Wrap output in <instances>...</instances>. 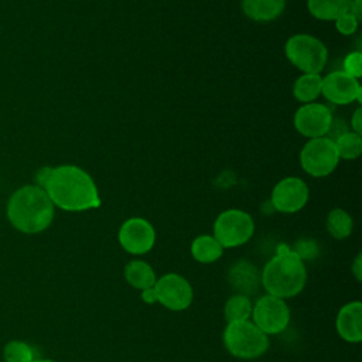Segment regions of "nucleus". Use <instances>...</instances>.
<instances>
[{"instance_id": "nucleus-1", "label": "nucleus", "mask_w": 362, "mask_h": 362, "mask_svg": "<svg viewBox=\"0 0 362 362\" xmlns=\"http://www.w3.org/2000/svg\"><path fill=\"white\" fill-rule=\"evenodd\" d=\"M37 185L45 189L54 206L64 211L79 212L99 208L102 204L92 177L72 164L41 168Z\"/></svg>"}, {"instance_id": "nucleus-2", "label": "nucleus", "mask_w": 362, "mask_h": 362, "mask_svg": "<svg viewBox=\"0 0 362 362\" xmlns=\"http://www.w3.org/2000/svg\"><path fill=\"white\" fill-rule=\"evenodd\" d=\"M262 286L267 294L291 298L300 294L307 283L304 260L287 245H280L276 255L260 272Z\"/></svg>"}, {"instance_id": "nucleus-3", "label": "nucleus", "mask_w": 362, "mask_h": 362, "mask_svg": "<svg viewBox=\"0 0 362 362\" xmlns=\"http://www.w3.org/2000/svg\"><path fill=\"white\" fill-rule=\"evenodd\" d=\"M7 218L23 233H40L54 219V204L44 188L24 185L11 194L7 204Z\"/></svg>"}, {"instance_id": "nucleus-4", "label": "nucleus", "mask_w": 362, "mask_h": 362, "mask_svg": "<svg viewBox=\"0 0 362 362\" xmlns=\"http://www.w3.org/2000/svg\"><path fill=\"white\" fill-rule=\"evenodd\" d=\"M222 341L226 351L239 359H256L266 354L270 345L269 335L250 320L226 324Z\"/></svg>"}, {"instance_id": "nucleus-5", "label": "nucleus", "mask_w": 362, "mask_h": 362, "mask_svg": "<svg viewBox=\"0 0 362 362\" xmlns=\"http://www.w3.org/2000/svg\"><path fill=\"white\" fill-rule=\"evenodd\" d=\"M288 61L304 74H320L328 59L325 45L310 34L291 35L284 47Z\"/></svg>"}, {"instance_id": "nucleus-6", "label": "nucleus", "mask_w": 362, "mask_h": 362, "mask_svg": "<svg viewBox=\"0 0 362 362\" xmlns=\"http://www.w3.org/2000/svg\"><path fill=\"white\" fill-rule=\"evenodd\" d=\"M255 232L253 218L242 209H226L214 222V238L223 249L245 245Z\"/></svg>"}, {"instance_id": "nucleus-7", "label": "nucleus", "mask_w": 362, "mask_h": 362, "mask_svg": "<svg viewBox=\"0 0 362 362\" xmlns=\"http://www.w3.org/2000/svg\"><path fill=\"white\" fill-rule=\"evenodd\" d=\"M303 170L311 177L329 175L339 163L334 140L328 137L310 139L300 153Z\"/></svg>"}, {"instance_id": "nucleus-8", "label": "nucleus", "mask_w": 362, "mask_h": 362, "mask_svg": "<svg viewBox=\"0 0 362 362\" xmlns=\"http://www.w3.org/2000/svg\"><path fill=\"white\" fill-rule=\"evenodd\" d=\"M253 324L266 335L283 332L290 322V308L286 300L272 294L260 296L252 307Z\"/></svg>"}, {"instance_id": "nucleus-9", "label": "nucleus", "mask_w": 362, "mask_h": 362, "mask_svg": "<svg viewBox=\"0 0 362 362\" xmlns=\"http://www.w3.org/2000/svg\"><path fill=\"white\" fill-rule=\"evenodd\" d=\"M156 300L171 311L187 310L194 300V290L189 281L178 273H165L153 286Z\"/></svg>"}, {"instance_id": "nucleus-10", "label": "nucleus", "mask_w": 362, "mask_h": 362, "mask_svg": "<svg viewBox=\"0 0 362 362\" xmlns=\"http://www.w3.org/2000/svg\"><path fill=\"white\" fill-rule=\"evenodd\" d=\"M119 243L130 255L148 253L156 243V230L153 225L140 216L129 218L119 229Z\"/></svg>"}, {"instance_id": "nucleus-11", "label": "nucleus", "mask_w": 362, "mask_h": 362, "mask_svg": "<svg viewBox=\"0 0 362 362\" xmlns=\"http://www.w3.org/2000/svg\"><path fill=\"white\" fill-rule=\"evenodd\" d=\"M308 195V187L301 178L286 177L274 185L272 191V204L279 212L294 214L305 206Z\"/></svg>"}, {"instance_id": "nucleus-12", "label": "nucleus", "mask_w": 362, "mask_h": 362, "mask_svg": "<svg viewBox=\"0 0 362 362\" xmlns=\"http://www.w3.org/2000/svg\"><path fill=\"white\" fill-rule=\"evenodd\" d=\"M331 110L321 103H305L298 107L294 115L296 130L308 139L324 137V134L331 129Z\"/></svg>"}, {"instance_id": "nucleus-13", "label": "nucleus", "mask_w": 362, "mask_h": 362, "mask_svg": "<svg viewBox=\"0 0 362 362\" xmlns=\"http://www.w3.org/2000/svg\"><path fill=\"white\" fill-rule=\"evenodd\" d=\"M321 93L334 105H348L354 100L361 102L362 89L358 79L344 71H335L322 78Z\"/></svg>"}, {"instance_id": "nucleus-14", "label": "nucleus", "mask_w": 362, "mask_h": 362, "mask_svg": "<svg viewBox=\"0 0 362 362\" xmlns=\"http://www.w3.org/2000/svg\"><path fill=\"white\" fill-rule=\"evenodd\" d=\"M337 334L349 344L362 341V303L359 300L344 304L335 318Z\"/></svg>"}, {"instance_id": "nucleus-15", "label": "nucleus", "mask_w": 362, "mask_h": 362, "mask_svg": "<svg viewBox=\"0 0 362 362\" xmlns=\"http://www.w3.org/2000/svg\"><path fill=\"white\" fill-rule=\"evenodd\" d=\"M228 283L236 291V294L252 296L257 293L262 286L260 270L245 259L235 262L228 270Z\"/></svg>"}, {"instance_id": "nucleus-16", "label": "nucleus", "mask_w": 362, "mask_h": 362, "mask_svg": "<svg viewBox=\"0 0 362 362\" xmlns=\"http://www.w3.org/2000/svg\"><path fill=\"white\" fill-rule=\"evenodd\" d=\"M286 0H242L243 13L260 23L276 20L284 10Z\"/></svg>"}, {"instance_id": "nucleus-17", "label": "nucleus", "mask_w": 362, "mask_h": 362, "mask_svg": "<svg viewBox=\"0 0 362 362\" xmlns=\"http://www.w3.org/2000/svg\"><path fill=\"white\" fill-rule=\"evenodd\" d=\"M124 279L126 281L137 290H146L154 286L157 276L156 272L153 270V267L144 262V260H130L126 266H124Z\"/></svg>"}, {"instance_id": "nucleus-18", "label": "nucleus", "mask_w": 362, "mask_h": 362, "mask_svg": "<svg viewBox=\"0 0 362 362\" xmlns=\"http://www.w3.org/2000/svg\"><path fill=\"white\" fill-rule=\"evenodd\" d=\"M192 257L202 264H209L221 259L223 247L212 235H199L191 243Z\"/></svg>"}, {"instance_id": "nucleus-19", "label": "nucleus", "mask_w": 362, "mask_h": 362, "mask_svg": "<svg viewBox=\"0 0 362 362\" xmlns=\"http://www.w3.org/2000/svg\"><path fill=\"white\" fill-rule=\"evenodd\" d=\"M322 78L320 74H303L293 85V95L298 102L311 103L321 93Z\"/></svg>"}, {"instance_id": "nucleus-20", "label": "nucleus", "mask_w": 362, "mask_h": 362, "mask_svg": "<svg viewBox=\"0 0 362 362\" xmlns=\"http://www.w3.org/2000/svg\"><path fill=\"white\" fill-rule=\"evenodd\" d=\"M308 11L318 20L335 21L348 11L349 0H308Z\"/></svg>"}, {"instance_id": "nucleus-21", "label": "nucleus", "mask_w": 362, "mask_h": 362, "mask_svg": "<svg viewBox=\"0 0 362 362\" xmlns=\"http://www.w3.org/2000/svg\"><path fill=\"white\" fill-rule=\"evenodd\" d=\"M252 300L243 294L230 296L223 307V317L226 324L249 320L252 315Z\"/></svg>"}, {"instance_id": "nucleus-22", "label": "nucleus", "mask_w": 362, "mask_h": 362, "mask_svg": "<svg viewBox=\"0 0 362 362\" xmlns=\"http://www.w3.org/2000/svg\"><path fill=\"white\" fill-rule=\"evenodd\" d=\"M354 229V221L352 216L341 208H334L329 211L328 216H327V230L328 233L338 239H346Z\"/></svg>"}, {"instance_id": "nucleus-23", "label": "nucleus", "mask_w": 362, "mask_h": 362, "mask_svg": "<svg viewBox=\"0 0 362 362\" xmlns=\"http://www.w3.org/2000/svg\"><path fill=\"white\" fill-rule=\"evenodd\" d=\"M338 157L345 160H354L362 153V137L355 132H345L334 140Z\"/></svg>"}, {"instance_id": "nucleus-24", "label": "nucleus", "mask_w": 362, "mask_h": 362, "mask_svg": "<svg viewBox=\"0 0 362 362\" xmlns=\"http://www.w3.org/2000/svg\"><path fill=\"white\" fill-rule=\"evenodd\" d=\"M3 356L6 362H33L34 351L23 341H10L4 346Z\"/></svg>"}, {"instance_id": "nucleus-25", "label": "nucleus", "mask_w": 362, "mask_h": 362, "mask_svg": "<svg viewBox=\"0 0 362 362\" xmlns=\"http://www.w3.org/2000/svg\"><path fill=\"white\" fill-rule=\"evenodd\" d=\"M344 72L351 75L352 78L358 79L362 75V54L361 52H351L344 59Z\"/></svg>"}, {"instance_id": "nucleus-26", "label": "nucleus", "mask_w": 362, "mask_h": 362, "mask_svg": "<svg viewBox=\"0 0 362 362\" xmlns=\"http://www.w3.org/2000/svg\"><path fill=\"white\" fill-rule=\"evenodd\" d=\"M358 20L348 11L342 13L337 20H335V27L337 30L344 34V35H351L355 33V30L358 28Z\"/></svg>"}, {"instance_id": "nucleus-27", "label": "nucleus", "mask_w": 362, "mask_h": 362, "mask_svg": "<svg viewBox=\"0 0 362 362\" xmlns=\"http://www.w3.org/2000/svg\"><path fill=\"white\" fill-rule=\"evenodd\" d=\"M351 272L355 276L356 281L362 280V253H358L354 263L351 264Z\"/></svg>"}, {"instance_id": "nucleus-28", "label": "nucleus", "mask_w": 362, "mask_h": 362, "mask_svg": "<svg viewBox=\"0 0 362 362\" xmlns=\"http://www.w3.org/2000/svg\"><path fill=\"white\" fill-rule=\"evenodd\" d=\"M348 13H351L358 21L362 18V0H349Z\"/></svg>"}, {"instance_id": "nucleus-29", "label": "nucleus", "mask_w": 362, "mask_h": 362, "mask_svg": "<svg viewBox=\"0 0 362 362\" xmlns=\"http://www.w3.org/2000/svg\"><path fill=\"white\" fill-rule=\"evenodd\" d=\"M361 122H362V110H361V107H358L351 119V126H352L354 132L358 134H362V123Z\"/></svg>"}, {"instance_id": "nucleus-30", "label": "nucleus", "mask_w": 362, "mask_h": 362, "mask_svg": "<svg viewBox=\"0 0 362 362\" xmlns=\"http://www.w3.org/2000/svg\"><path fill=\"white\" fill-rule=\"evenodd\" d=\"M141 300H143L146 304H154V303H157L153 287L146 288V290H141Z\"/></svg>"}, {"instance_id": "nucleus-31", "label": "nucleus", "mask_w": 362, "mask_h": 362, "mask_svg": "<svg viewBox=\"0 0 362 362\" xmlns=\"http://www.w3.org/2000/svg\"><path fill=\"white\" fill-rule=\"evenodd\" d=\"M33 362H57V361H52V359H34Z\"/></svg>"}]
</instances>
